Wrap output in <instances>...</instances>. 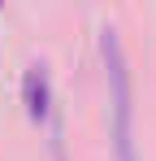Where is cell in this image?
<instances>
[{
  "mask_svg": "<svg viewBox=\"0 0 156 161\" xmlns=\"http://www.w3.org/2000/svg\"><path fill=\"white\" fill-rule=\"evenodd\" d=\"M22 105H26V118L35 126H44L52 118V79H48V65L44 61L26 65V74H22Z\"/></svg>",
  "mask_w": 156,
  "mask_h": 161,
  "instance_id": "7a4b0ae2",
  "label": "cell"
},
{
  "mask_svg": "<svg viewBox=\"0 0 156 161\" xmlns=\"http://www.w3.org/2000/svg\"><path fill=\"white\" fill-rule=\"evenodd\" d=\"M100 57L108 79V109H113V153L117 161H139L134 157V83H130V61L117 26H100Z\"/></svg>",
  "mask_w": 156,
  "mask_h": 161,
  "instance_id": "6da1fadb",
  "label": "cell"
},
{
  "mask_svg": "<svg viewBox=\"0 0 156 161\" xmlns=\"http://www.w3.org/2000/svg\"><path fill=\"white\" fill-rule=\"evenodd\" d=\"M0 4H4V0H0Z\"/></svg>",
  "mask_w": 156,
  "mask_h": 161,
  "instance_id": "3957f363",
  "label": "cell"
}]
</instances>
